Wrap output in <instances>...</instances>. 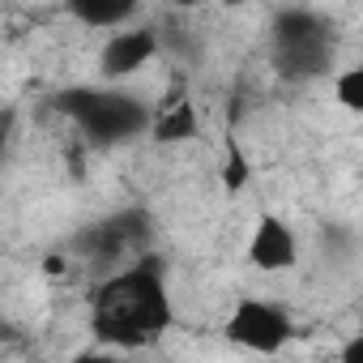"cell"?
Here are the masks:
<instances>
[{
  "mask_svg": "<svg viewBox=\"0 0 363 363\" xmlns=\"http://www.w3.org/2000/svg\"><path fill=\"white\" fill-rule=\"evenodd\" d=\"M171 325V299L162 282V261L145 257L111 274L94 295V333L111 346H150Z\"/></svg>",
  "mask_w": 363,
  "mask_h": 363,
  "instance_id": "obj_1",
  "label": "cell"
},
{
  "mask_svg": "<svg viewBox=\"0 0 363 363\" xmlns=\"http://www.w3.org/2000/svg\"><path fill=\"white\" fill-rule=\"evenodd\" d=\"M52 103L99 145H124L154 124L150 107L137 94H124L111 86H69Z\"/></svg>",
  "mask_w": 363,
  "mask_h": 363,
  "instance_id": "obj_2",
  "label": "cell"
},
{
  "mask_svg": "<svg viewBox=\"0 0 363 363\" xmlns=\"http://www.w3.org/2000/svg\"><path fill=\"white\" fill-rule=\"evenodd\" d=\"M274 65L286 77H320L333 65V30L312 9H282L274 18Z\"/></svg>",
  "mask_w": 363,
  "mask_h": 363,
  "instance_id": "obj_3",
  "label": "cell"
},
{
  "mask_svg": "<svg viewBox=\"0 0 363 363\" xmlns=\"http://www.w3.org/2000/svg\"><path fill=\"white\" fill-rule=\"evenodd\" d=\"M227 337L244 350H261V354H274L282 350V342L291 337V316L278 308V303H265V299H244L231 320H227Z\"/></svg>",
  "mask_w": 363,
  "mask_h": 363,
  "instance_id": "obj_4",
  "label": "cell"
},
{
  "mask_svg": "<svg viewBox=\"0 0 363 363\" xmlns=\"http://www.w3.org/2000/svg\"><path fill=\"white\" fill-rule=\"evenodd\" d=\"M145 240H150L145 214L141 210H128V214H116V218L99 223L94 231H86L82 235V248L94 252V257H103V261H120L128 248H141Z\"/></svg>",
  "mask_w": 363,
  "mask_h": 363,
  "instance_id": "obj_5",
  "label": "cell"
},
{
  "mask_svg": "<svg viewBox=\"0 0 363 363\" xmlns=\"http://www.w3.org/2000/svg\"><path fill=\"white\" fill-rule=\"evenodd\" d=\"M154 52H158V35H154V30H120V35H111V39L103 43L99 69H103L107 82H116V77L137 73Z\"/></svg>",
  "mask_w": 363,
  "mask_h": 363,
  "instance_id": "obj_6",
  "label": "cell"
},
{
  "mask_svg": "<svg viewBox=\"0 0 363 363\" xmlns=\"http://www.w3.org/2000/svg\"><path fill=\"white\" fill-rule=\"evenodd\" d=\"M252 261L261 269H286L295 261V235L278 218H261L252 231Z\"/></svg>",
  "mask_w": 363,
  "mask_h": 363,
  "instance_id": "obj_7",
  "label": "cell"
},
{
  "mask_svg": "<svg viewBox=\"0 0 363 363\" xmlns=\"http://www.w3.org/2000/svg\"><path fill=\"white\" fill-rule=\"evenodd\" d=\"M69 13L77 22H86V26H103L107 30V26H124L137 13V5L133 0H73Z\"/></svg>",
  "mask_w": 363,
  "mask_h": 363,
  "instance_id": "obj_8",
  "label": "cell"
},
{
  "mask_svg": "<svg viewBox=\"0 0 363 363\" xmlns=\"http://www.w3.org/2000/svg\"><path fill=\"white\" fill-rule=\"evenodd\" d=\"M154 133H158L162 141H179V137H193V133H197V116H193V107H175L171 116H162V120L154 124Z\"/></svg>",
  "mask_w": 363,
  "mask_h": 363,
  "instance_id": "obj_9",
  "label": "cell"
},
{
  "mask_svg": "<svg viewBox=\"0 0 363 363\" xmlns=\"http://www.w3.org/2000/svg\"><path fill=\"white\" fill-rule=\"evenodd\" d=\"M337 94H342V103H346L350 111H359V107H363V69H350V73H342V82H337Z\"/></svg>",
  "mask_w": 363,
  "mask_h": 363,
  "instance_id": "obj_10",
  "label": "cell"
},
{
  "mask_svg": "<svg viewBox=\"0 0 363 363\" xmlns=\"http://www.w3.org/2000/svg\"><path fill=\"white\" fill-rule=\"evenodd\" d=\"M342 363H363V342H359V337H350V342H346Z\"/></svg>",
  "mask_w": 363,
  "mask_h": 363,
  "instance_id": "obj_11",
  "label": "cell"
},
{
  "mask_svg": "<svg viewBox=\"0 0 363 363\" xmlns=\"http://www.w3.org/2000/svg\"><path fill=\"white\" fill-rule=\"evenodd\" d=\"M73 363H120V359H111V354H94V350H86V354H77Z\"/></svg>",
  "mask_w": 363,
  "mask_h": 363,
  "instance_id": "obj_12",
  "label": "cell"
},
{
  "mask_svg": "<svg viewBox=\"0 0 363 363\" xmlns=\"http://www.w3.org/2000/svg\"><path fill=\"white\" fill-rule=\"evenodd\" d=\"M0 167H5V124H0Z\"/></svg>",
  "mask_w": 363,
  "mask_h": 363,
  "instance_id": "obj_13",
  "label": "cell"
}]
</instances>
